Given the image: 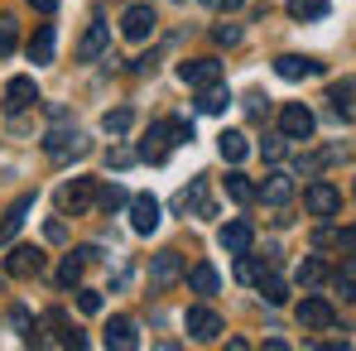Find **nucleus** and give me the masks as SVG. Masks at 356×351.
<instances>
[{
  "mask_svg": "<svg viewBox=\"0 0 356 351\" xmlns=\"http://www.w3.org/2000/svg\"><path fill=\"white\" fill-rule=\"evenodd\" d=\"M106 49H111V24H106V19H92V29H87V34H82V44H77V58H82V63H97Z\"/></svg>",
  "mask_w": 356,
  "mask_h": 351,
  "instance_id": "12",
  "label": "nucleus"
},
{
  "mask_svg": "<svg viewBox=\"0 0 356 351\" xmlns=\"http://www.w3.org/2000/svg\"><path fill=\"white\" fill-rule=\"evenodd\" d=\"M82 265H87V255H82V250H77V255H67V260L58 265V284H63V289H72V284L82 279Z\"/></svg>",
  "mask_w": 356,
  "mask_h": 351,
  "instance_id": "29",
  "label": "nucleus"
},
{
  "mask_svg": "<svg viewBox=\"0 0 356 351\" xmlns=\"http://www.w3.org/2000/svg\"><path fill=\"white\" fill-rule=\"evenodd\" d=\"M92 197H97V183H92V178H72V183H63V188H58V207H63V212H72V217L87 212Z\"/></svg>",
  "mask_w": 356,
  "mask_h": 351,
  "instance_id": "6",
  "label": "nucleus"
},
{
  "mask_svg": "<svg viewBox=\"0 0 356 351\" xmlns=\"http://www.w3.org/2000/svg\"><path fill=\"white\" fill-rule=\"evenodd\" d=\"M260 197H265L270 207H284V202L294 197V174H284V169L265 174V183H260Z\"/></svg>",
  "mask_w": 356,
  "mask_h": 351,
  "instance_id": "17",
  "label": "nucleus"
},
{
  "mask_svg": "<svg viewBox=\"0 0 356 351\" xmlns=\"http://www.w3.org/2000/svg\"><path fill=\"white\" fill-rule=\"evenodd\" d=\"M106 347H116V351H135L140 347V332H135L130 318H111V323H106Z\"/></svg>",
  "mask_w": 356,
  "mask_h": 351,
  "instance_id": "19",
  "label": "nucleus"
},
{
  "mask_svg": "<svg viewBox=\"0 0 356 351\" xmlns=\"http://www.w3.org/2000/svg\"><path fill=\"white\" fill-rule=\"evenodd\" d=\"M120 34H125L130 44H145V39L154 34V10H149V5H130L125 19H120Z\"/></svg>",
  "mask_w": 356,
  "mask_h": 351,
  "instance_id": "9",
  "label": "nucleus"
},
{
  "mask_svg": "<svg viewBox=\"0 0 356 351\" xmlns=\"http://www.w3.org/2000/svg\"><path fill=\"white\" fill-rule=\"evenodd\" d=\"M178 279H183V255H178V250H159V255L149 260V284H154V289H169Z\"/></svg>",
  "mask_w": 356,
  "mask_h": 351,
  "instance_id": "7",
  "label": "nucleus"
},
{
  "mask_svg": "<svg viewBox=\"0 0 356 351\" xmlns=\"http://www.w3.org/2000/svg\"><path fill=\"white\" fill-rule=\"evenodd\" d=\"M260 293H265V303H270V308H280V303L289 298L284 279H275V275H265V279H260Z\"/></svg>",
  "mask_w": 356,
  "mask_h": 351,
  "instance_id": "34",
  "label": "nucleus"
},
{
  "mask_svg": "<svg viewBox=\"0 0 356 351\" xmlns=\"http://www.w3.org/2000/svg\"><path fill=\"white\" fill-rule=\"evenodd\" d=\"M188 284H193V293H217V284H222V275L202 260V265H193L188 270Z\"/></svg>",
  "mask_w": 356,
  "mask_h": 351,
  "instance_id": "24",
  "label": "nucleus"
},
{
  "mask_svg": "<svg viewBox=\"0 0 356 351\" xmlns=\"http://www.w3.org/2000/svg\"><path fill=\"white\" fill-rule=\"evenodd\" d=\"M29 5H34L39 15H54V10H58V0H29Z\"/></svg>",
  "mask_w": 356,
  "mask_h": 351,
  "instance_id": "42",
  "label": "nucleus"
},
{
  "mask_svg": "<svg viewBox=\"0 0 356 351\" xmlns=\"http://www.w3.org/2000/svg\"><path fill=\"white\" fill-rule=\"evenodd\" d=\"M34 101H39L34 77H10V82H5V116H19V111L34 106Z\"/></svg>",
  "mask_w": 356,
  "mask_h": 351,
  "instance_id": "10",
  "label": "nucleus"
},
{
  "mask_svg": "<svg viewBox=\"0 0 356 351\" xmlns=\"http://www.w3.org/2000/svg\"><path fill=\"white\" fill-rule=\"evenodd\" d=\"M54 44H58L54 24H39V34L29 39V63H54Z\"/></svg>",
  "mask_w": 356,
  "mask_h": 351,
  "instance_id": "23",
  "label": "nucleus"
},
{
  "mask_svg": "<svg viewBox=\"0 0 356 351\" xmlns=\"http://www.w3.org/2000/svg\"><path fill=\"white\" fill-rule=\"evenodd\" d=\"M77 308H82V313H102V293L97 289H77Z\"/></svg>",
  "mask_w": 356,
  "mask_h": 351,
  "instance_id": "39",
  "label": "nucleus"
},
{
  "mask_svg": "<svg viewBox=\"0 0 356 351\" xmlns=\"http://www.w3.org/2000/svg\"><path fill=\"white\" fill-rule=\"evenodd\" d=\"M232 106V92L222 87V82H212V87H197V111L202 116H222Z\"/></svg>",
  "mask_w": 356,
  "mask_h": 351,
  "instance_id": "21",
  "label": "nucleus"
},
{
  "mask_svg": "<svg viewBox=\"0 0 356 351\" xmlns=\"http://www.w3.org/2000/svg\"><path fill=\"white\" fill-rule=\"evenodd\" d=\"M202 5H207V10H241L245 0H202Z\"/></svg>",
  "mask_w": 356,
  "mask_h": 351,
  "instance_id": "41",
  "label": "nucleus"
},
{
  "mask_svg": "<svg viewBox=\"0 0 356 351\" xmlns=\"http://www.w3.org/2000/svg\"><path fill=\"white\" fill-rule=\"evenodd\" d=\"M323 279H327V265H323V260H303V265H298V284H303V289H318Z\"/></svg>",
  "mask_w": 356,
  "mask_h": 351,
  "instance_id": "33",
  "label": "nucleus"
},
{
  "mask_svg": "<svg viewBox=\"0 0 356 351\" xmlns=\"http://www.w3.org/2000/svg\"><path fill=\"white\" fill-rule=\"evenodd\" d=\"M303 207H308L313 217H332V212H342V193H337V183H327V178L308 183V193H303Z\"/></svg>",
  "mask_w": 356,
  "mask_h": 351,
  "instance_id": "4",
  "label": "nucleus"
},
{
  "mask_svg": "<svg viewBox=\"0 0 356 351\" xmlns=\"http://www.w3.org/2000/svg\"><path fill=\"white\" fill-rule=\"evenodd\" d=\"M44 250L39 245H15L10 255H5V275L10 279H34V275H44Z\"/></svg>",
  "mask_w": 356,
  "mask_h": 351,
  "instance_id": "2",
  "label": "nucleus"
},
{
  "mask_svg": "<svg viewBox=\"0 0 356 351\" xmlns=\"http://www.w3.org/2000/svg\"><path fill=\"white\" fill-rule=\"evenodd\" d=\"M217 149H222L227 164H241V159L250 154V140H245L241 130H222V135H217Z\"/></svg>",
  "mask_w": 356,
  "mask_h": 351,
  "instance_id": "22",
  "label": "nucleus"
},
{
  "mask_svg": "<svg viewBox=\"0 0 356 351\" xmlns=\"http://www.w3.org/2000/svg\"><path fill=\"white\" fill-rule=\"evenodd\" d=\"M275 72H280L284 82H303V77H313V72H318V63H313V58H298V54H280V58H275Z\"/></svg>",
  "mask_w": 356,
  "mask_h": 351,
  "instance_id": "20",
  "label": "nucleus"
},
{
  "mask_svg": "<svg viewBox=\"0 0 356 351\" xmlns=\"http://www.w3.org/2000/svg\"><path fill=\"white\" fill-rule=\"evenodd\" d=\"M332 284H337V293H342V298H356V260H342V265H337Z\"/></svg>",
  "mask_w": 356,
  "mask_h": 351,
  "instance_id": "31",
  "label": "nucleus"
},
{
  "mask_svg": "<svg viewBox=\"0 0 356 351\" xmlns=\"http://www.w3.org/2000/svg\"><path fill=\"white\" fill-rule=\"evenodd\" d=\"M284 149H289V135H284V130L265 140V159H284Z\"/></svg>",
  "mask_w": 356,
  "mask_h": 351,
  "instance_id": "36",
  "label": "nucleus"
},
{
  "mask_svg": "<svg viewBox=\"0 0 356 351\" xmlns=\"http://www.w3.org/2000/svg\"><path fill=\"white\" fill-rule=\"evenodd\" d=\"M183 140H193V120H159V125H149V140L140 145V159L145 164H164V154L183 145Z\"/></svg>",
  "mask_w": 356,
  "mask_h": 351,
  "instance_id": "1",
  "label": "nucleus"
},
{
  "mask_svg": "<svg viewBox=\"0 0 356 351\" xmlns=\"http://www.w3.org/2000/svg\"><path fill=\"white\" fill-rule=\"evenodd\" d=\"M332 0H289V15L294 19H323Z\"/></svg>",
  "mask_w": 356,
  "mask_h": 351,
  "instance_id": "30",
  "label": "nucleus"
},
{
  "mask_svg": "<svg viewBox=\"0 0 356 351\" xmlns=\"http://www.w3.org/2000/svg\"><path fill=\"white\" fill-rule=\"evenodd\" d=\"M183 327H188V337H197V342H217V337H222V318H217L212 308H188Z\"/></svg>",
  "mask_w": 356,
  "mask_h": 351,
  "instance_id": "11",
  "label": "nucleus"
},
{
  "mask_svg": "<svg viewBox=\"0 0 356 351\" xmlns=\"http://www.w3.org/2000/svg\"><path fill=\"white\" fill-rule=\"evenodd\" d=\"M5 54H15V19L0 15V58H5Z\"/></svg>",
  "mask_w": 356,
  "mask_h": 351,
  "instance_id": "37",
  "label": "nucleus"
},
{
  "mask_svg": "<svg viewBox=\"0 0 356 351\" xmlns=\"http://www.w3.org/2000/svg\"><path fill=\"white\" fill-rule=\"evenodd\" d=\"M34 212V193H19L15 202H10V212H5V222H0V245H10L15 240V231L24 227V217Z\"/></svg>",
  "mask_w": 356,
  "mask_h": 351,
  "instance_id": "15",
  "label": "nucleus"
},
{
  "mask_svg": "<svg viewBox=\"0 0 356 351\" xmlns=\"http://www.w3.org/2000/svg\"><path fill=\"white\" fill-rule=\"evenodd\" d=\"M337 245H342V250H356V227H347V231H337Z\"/></svg>",
  "mask_w": 356,
  "mask_h": 351,
  "instance_id": "40",
  "label": "nucleus"
},
{
  "mask_svg": "<svg viewBox=\"0 0 356 351\" xmlns=\"http://www.w3.org/2000/svg\"><path fill=\"white\" fill-rule=\"evenodd\" d=\"M130 227L140 236H149L159 227V202L149 197V193H140V197H130Z\"/></svg>",
  "mask_w": 356,
  "mask_h": 351,
  "instance_id": "14",
  "label": "nucleus"
},
{
  "mask_svg": "<svg viewBox=\"0 0 356 351\" xmlns=\"http://www.w3.org/2000/svg\"><path fill=\"white\" fill-rule=\"evenodd\" d=\"M130 125H135V111H130V106H116V111L102 116V130H106V135H125Z\"/></svg>",
  "mask_w": 356,
  "mask_h": 351,
  "instance_id": "28",
  "label": "nucleus"
},
{
  "mask_svg": "<svg viewBox=\"0 0 356 351\" xmlns=\"http://www.w3.org/2000/svg\"><path fill=\"white\" fill-rule=\"evenodd\" d=\"M44 154H49V159H67V154L77 159V154H87V140H82L77 130H49V135H44Z\"/></svg>",
  "mask_w": 356,
  "mask_h": 351,
  "instance_id": "8",
  "label": "nucleus"
},
{
  "mask_svg": "<svg viewBox=\"0 0 356 351\" xmlns=\"http://www.w3.org/2000/svg\"><path fill=\"white\" fill-rule=\"evenodd\" d=\"M217 240H222V250L245 255V250H250V240H255V227H250V222H227V227L217 231Z\"/></svg>",
  "mask_w": 356,
  "mask_h": 351,
  "instance_id": "18",
  "label": "nucleus"
},
{
  "mask_svg": "<svg viewBox=\"0 0 356 351\" xmlns=\"http://www.w3.org/2000/svg\"><path fill=\"white\" fill-rule=\"evenodd\" d=\"M265 275H270V265H260V260H255L250 250H245V255L236 260V279H241V284H260Z\"/></svg>",
  "mask_w": 356,
  "mask_h": 351,
  "instance_id": "27",
  "label": "nucleus"
},
{
  "mask_svg": "<svg viewBox=\"0 0 356 351\" xmlns=\"http://www.w3.org/2000/svg\"><path fill=\"white\" fill-rule=\"evenodd\" d=\"M212 39H217L222 49H232V44H241V29H236V24H217V29H212Z\"/></svg>",
  "mask_w": 356,
  "mask_h": 351,
  "instance_id": "38",
  "label": "nucleus"
},
{
  "mask_svg": "<svg viewBox=\"0 0 356 351\" xmlns=\"http://www.w3.org/2000/svg\"><path fill=\"white\" fill-rule=\"evenodd\" d=\"M135 159H140V149H125V145H116V149L106 154V164H111V169H130Z\"/></svg>",
  "mask_w": 356,
  "mask_h": 351,
  "instance_id": "35",
  "label": "nucleus"
},
{
  "mask_svg": "<svg viewBox=\"0 0 356 351\" xmlns=\"http://www.w3.org/2000/svg\"><path fill=\"white\" fill-rule=\"evenodd\" d=\"M178 77L188 82V87H212V82H222V63L217 58H193L178 67Z\"/></svg>",
  "mask_w": 356,
  "mask_h": 351,
  "instance_id": "13",
  "label": "nucleus"
},
{
  "mask_svg": "<svg viewBox=\"0 0 356 351\" xmlns=\"http://www.w3.org/2000/svg\"><path fill=\"white\" fill-rule=\"evenodd\" d=\"M280 130H284L289 140H313V130H318V120H313V111H308L303 101H289V106L280 111Z\"/></svg>",
  "mask_w": 356,
  "mask_h": 351,
  "instance_id": "5",
  "label": "nucleus"
},
{
  "mask_svg": "<svg viewBox=\"0 0 356 351\" xmlns=\"http://www.w3.org/2000/svg\"><path fill=\"white\" fill-rule=\"evenodd\" d=\"M298 323H303L308 332H327V327L337 323V308H332V298H323V293H308V298L298 303Z\"/></svg>",
  "mask_w": 356,
  "mask_h": 351,
  "instance_id": "3",
  "label": "nucleus"
},
{
  "mask_svg": "<svg viewBox=\"0 0 356 351\" xmlns=\"http://www.w3.org/2000/svg\"><path fill=\"white\" fill-rule=\"evenodd\" d=\"M125 202H130V193H125L120 183H106V188L97 193V207H102V212H116V207H125Z\"/></svg>",
  "mask_w": 356,
  "mask_h": 351,
  "instance_id": "32",
  "label": "nucleus"
},
{
  "mask_svg": "<svg viewBox=\"0 0 356 351\" xmlns=\"http://www.w3.org/2000/svg\"><path fill=\"white\" fill-rule=\"evenodd\" d=\"M174 207H178V212H188V207H193V212H202V217H212V207H207V197H202V183H193V188H183V193L174 197Z\"/></svg>",
  "mask_w": 356,
  "mask_h": 351,
  "instance_id": "25",
  "label": "nucleus"
},
{
  "mask_svg": "<svg viewBox=\"0 0 356 351\" xmlns=\"http://www.w3.org/2000/svg\"><path fill=\"white\" fill-rule=\"evenodd\" d=\"M227 193H232V202H250V197H260V188L241 174V169H232V174H227Z\"/></svg>",
  "mask_w": 356,
  "mask_h": 351,
  "instance_id": "26",
  "label": "nucleus"
},
{
  "mask_svg": "<svg viewBox=\"0 0 356 351\" xmlns=\"http://www.w3.org/2000/svg\"><path fill=\"white\" fill-rule=\"evenodd\" d=\"M327 101H332L337 120H356V77H342V82H332V87H327Z\"/></svg>",
  "mask_w": 356,
  "mask_h": 351,
  "instance_id": "16",
  "label": "nucleus"
}]
</instances>
